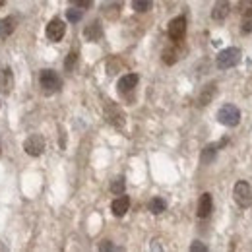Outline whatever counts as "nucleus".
<instances>
[{
  "label": "nucleus",
  "mask_w": 252,
  "mask_h": 252,
  "mask_svg": "<svg viewBox=\"0 0 252 252\" xmlns=\"http://www.w3.org/2000/svg\"><path fill=\"white\" fill-rule=\"evenodd\" d=\"M239 63H241V51L237 47L223 49L220 55H218V61H216L218 68H221V70H229V68L237 66Z\"/></svg>",
  "instance_id": "nucleus-1"
},
{
  "label": "nucleus",
  "mask_w": 252,
  "mask_h": 252,
  "mask_svg": "<svg viewBox=\"0 0 252 252\" xmlns=\"http://www.w3.org/2000/svg\"><path fill=\"white\" fill-rule=\"evenodd\" d=\"M39 84H41V88H43L45 94H57V92L61 90V86H63V80L59 78L57 72H53V70H43L41 76H39Z\"/></svg>",
  "instance_id": "nucleus-2"
},
{
  "label": "nucleus",
  "mask_w": 252,
  "mask_h": 252,
  "mask_svg": "<svg viewBox=\"0 0 252 252\" xmlns=\"http://www.w3.org/2000/svg\"><path fill=\"white\" fill-rule=\"evenodd\" d=\"M218 121L223 126H237L241 123V111L235 105H223L218 111Z\"/></svg>",
  "instance_id": "nucleus-3"
},
{
  "label": "nucleus",
  "mask_w": 252,
  "mask_h": 252,
  "mask_svg": "<svg viewBox=\"0 0 252 252\" xmlns=\"http://www.w3.org/2000/svg\"><path fill=\"white\" fill-rule=\"evenodd\" d=\"M233 196H235V202L241 206V208H249L252 204V189L247 181H239L235 185L233 190Z\"/></svg>",
  "instance_id": "nucleus-4"
},
{
  "label": "nucleus",
  "mask_w": 252,
  "mask_h": 252,
  "mask_svg": "<svg viewBox=\"0 0 252 252\" xmlns=\"http://www.w3.org/2000/svg\"><path fill=\"white\" fill-rule=\"evenodd\" d=\"M169 37L173 39V41H183L185 39V35H187V20L183 18V16H179V18H175V20H171V24H169Z\"/></svg>",
  "instance_id": "nucleus-5"
},
{
  "label": "nucleus",
  "mask_w": 252,
  "mask_h": 252,
  "mask_svg": "<svg viewBox=\"0 0 252 252\" xmlns=\"http://www.w3.org/2000/svg\"><path fill=\"white\" fill-rule=\"evenodd\" d=\"M24 150H26V154H30L33 158L41 156L43 150H45V140H43V136H39V134L30 136V138L24 142Z\"/></svg>",
  "instance_id": "nucleus-6"
},
{
  "label": "nucleus",
  "mask_w": 252,
  "mask_h": 252,
  "mask_svg": "<svg viewBox=\"0 0 252 252\" xmlns=\"http://www.w3.org/2000/svg\"><path fill=\"white\" fill-rule=\"evenodd\" d=\"M47 37L51 39V41H61L64 37V33H66V26H64L63 20H59V18H55V20H51L49 22V26H47Z\"/></svg>",
  "instance_id": "nucleus-7"
},
{
  "label": "nucleus",
  "mask_w": 252,
  "mask_h": 252,
  "mask_svg": "<svg viewBox=\"0 0 252 252\" xmlns=\"http://www.w3.org/2000/svg\"><path fill=\"white\" fill-rule=\"evenodd\" d=\"M212 210H214V202H212V194H202L200 196V200H198V218H202V220H206L210 214H212Z\"/></svg>",
  "instance_id": "nucleus-8"
},
{
  "label": "nucleus",
  "mask_w": 252,
  "mask_h": 252,
  "mask_svg": "<svg viewBox=\"0 0 252 252\" xmlns=\"http://www.w3.org/2000/svg\"><path fill=\"white\" fill-rule=\"evenodd\" d=\"M138 86V76L136 74H126V76H123L121 80H119V94H130V92H134V88Z\"/></svg>",
  "instance_id": "nucleus-9"
},
{
  "label": "nucleus",
  "mask_w": 252,
  "mask_h": 252,
  "mask_svg": "<svg viewBox=\"0 0 252 252\" xmlns=\"http://www.w3.org/2000/svg\"><path fill=\"white\" fill-rule=\"evenodd\" d=\"M105 117H107V121L113 126H119V128H121V126L125 125V115H123L115 105H111V103L105 107Z\"/></svg>",
  "instance_id": "nucleus-10"
},
{
  "label": "nucleus",
  "mask_w": 252,
  "mask_h": 252,
  "mask_svg": "<svg viewBox=\"0 0 252 252\" xmlns=\"http://www.w3.org/2000/svg\"><path fill=\"white\" fill-rule=\"evenodd\" d=\"M229 10H231V4L229 0H218L214 4V10H212V18L216 22H223L227 16H229Z\"/></svg>",
  "instance_id": "nucleus-11"
},
{
  "label": "nucleus",
  "mask_w": 252,
  "mask_h": 252,
  "mask_svg": "<svg viewBox=\"0 0 252 252\" xmlns=\"http://www.w3.org/2000/svg\"><path fill=\"white\" fill-rule=\"evenodd\" d=\"M128 208H130V198H128V196H119V198H115L113 204H111V210H113V214H115L117 218H123L126 212H128Z\"/></svg>",
  "instance_id": "nucleus-12"
},
{
  "label": "nucleus",
  "mask_w": 252,
  "mask_h": 252,
  "mask_svg": "<svg viewBox=\"0 0 252 252\" xmlns=\"http://www.w3.org/2000/svg\"><path fill=\"white\" fill-rule=\"evenodd\" d=\"M16 24H18V20L14 16H8V18L0 20V39L10 37L14 33V30H16Z\"/></svg>",
  "instance_id": "nucleus-13"
},
{
  "label": "nucleus",
  "mask_w": 252,
  "mask_h": 252,
  "mask_svg": "<svg viewBox=\"0 0 252 252\" xmlns=\"http://www.w3.org/2000/svg\"><path fill=\"white\" fill-rule=\"evenodd\" d=\"M0 88H2V94H10L12 88H14V76H12V70L10 68H4L2 74H0Z\"/></svg>",
  "instance_id": "nucleus-14"
},
{
  "label": "nucleus",
  "mask_w": 252,
  "mask_h": 252,
  "mask_svg": "<svg viewBox=\"0 0 252 252\" xmlns=\"http://www.w3.org/2000/svg\"><path fill=\"white\" fill-rule=\"evenodd\" d=\"M214 95H216V84H208V86H204V90L198 94L196 103H198L200 107H204V105H208V103L214 99Z\"/></svg>",
  "instance_id": "nucleus-15"
},
{
  "label": "nucleus",
  "mask_w": 252,
  "mask_h": 252,
  "mask_svg": "<svg viewBox=\"0 0 252 252\" xmlns=\"http://www.w3.org/2000/svg\"><path fill=\"white\" fill-rule=\"evenodd\" d=\"M101 35H103V28H101V24L95 20L92 22L86 30H84V37L88 39V41H99L101 39Z\"/></svg>",
  "instance_id": "nucleus-16"
},
{
  "label": "nucleus",
  "mask_w": 252,
  "mask_h": 252,
  "mask_svg": "<svg viewBox=\"0 0 252 252\" xmlns=\"http://www.w3.org/2000/svg\"><path fill=\"white\" fill-rule=\"evenodd\" d=\"M216 156H218V146H206L204 148V152H202V156H200V161L204 163V165H208V163H212L214 159H216Z\"/></svg>",
  "instance_id": "nucleus-17"
},
{
  "label": "nucleus",
  "mask_w": 252,
  "mask_h": 252,
  "mask_svg": "<svg viewBox=\"0 0 252 252\" xmlns=\"http://www.w3.org/2000/svg\"><path fill=\"white\" fill-rule=\"evenodd\" d=\"M165 208H167V204H165V200H161V198H154V200L150 202V212H152V214H161V212H165Z\"/></svg>",
  "instance_id": "nucleus-18"
},
{
  "label": "nucleus",
  "mask_w": 252,
  "mask_h": 252,
  "mask_svg": "<svg viewBox=\"0 0 252 252\" xmlns=\"http://www.w3.org/2000/svg\"><path fill=\"white\" fill-rule=\"evenodd\" d=\"M132 8L136 12H148L152 8V0H132Z\"/></svg>",
  "instance_id": "nucleus-19"
},
{
  "label": "nucleus",
  "mask_w": 252,
  "mask_h": 252,
  "mask_svg": "<svg viewBox=\"0 0 252 252\" xmlns=\"http://www.w3.org/2000/svg\"><path fill=\"white\" fill-rule=\"evenodd\" d=\"M239 12L245 18H252V0H241L239 2Z\"/></svg>",
  "instance_id": "nucleus-20"
},
{
  "label": "nucleus",
  "mask_w": 252,
  "mask_h": 252,
  "mask_svg": "<svg viewBox=\"0 0 252 252\" xmlns=\"http://www.w3.org/2000/svg\"><path fill=\"white\" fill-rule=\"evenodd\" d=\"M163 63L165 64L177 63V51H175V49H165V51H163Z\"/></svg>",
  "instance_id": "nucleus-21"
},
{
  "label": "nucleus",
  "mask_w": 252,
  "mask_h": 252,
  "mask_svg": "<svg viewBox=\"0 0 252 252\" xmlns=\"http://www.w3.org/2000/svg\"><path fill=\"white\" fill-rule=\"evenodd\" d=\"M76 63H78V55H76V53H70V55L66 57V61H64V68H66L68 72H72Z\"/></svg>",
  "instance_id": "nucleus-22"
},
{
  "label": "nucleus",
  "mask_w": 252,
  "mask_h": 252,
  "mask_svg": "<svg viewBox=\"0 0 252 252\" xmlns=\"http://www.w3.org/2000/svg\"><path fill=\"white\" fill-rule=\"evenodd\" d=\"M111 190H113L115 194H123V192H125V179H123V177L115 179L113 185H111Z\"/></svg>",
  "instance_id": "nucleus-23"
},
{
  "label": "nucleus",
  "mask_w": 252,
  "mask_h": 252,
  "mask_svg": "<svg viewBox=\"0 0 252 252\" xmlns=\"http://www.w3.org/2000/svg\"><path fill=\"white\" fill-rule=\"evenodd\" d=\"M66 18H68V22H80L82 20V10H68L66 12Z\"/></svg>",
  "instance_id": "nucleus-24"
},
{
  "label": "nucleus",
  "mask_w": 252,
  "mask_h": 252,
  "mask_svg": "<svg viewBox=\"0 0 252 252\" xmlns=\"http://www.w3.org/2000/svg\"><path fill=\"white\" fill-rule=\"evenodd\" d=\"M70 2H72L74 6H78V8H90L94 0H70Z\"/></svg>",
  "instance_id": "nucleus-25"
},
{
  "label": "nucleus",
  "mask_w": 252,
  "mask_h": 252,
  "mask_svg": "<svg viewBox=\"0 0 252 252\" xmlns=\"http://www.w3.org/2000/svg\"><path fill=\"white\" fill-rule=\"evenodd\" d=\"M190 251L192 252H196V251L208 252V247H206V245H202V243H192V245H190Z\"/></svg>",
  "instance_id": "nucleus-26"
},
{
  "label": "nucleus",
  "mask_w": 252,
  "mask_h": 252,
  "mask_svg": "<svg viewBox=\"0 0 252 252\" xmlns=\"http://www.w3.org/2000/svg\"><path fill=\"white\" fill-rule=\"evenodd\" d=\"M99 251H115V247H113V245H109V243H103V245L99 247Z\"/></svg>",
  "instance_id": "nucleus-27"
},
{
  "label": "nucleus",
  "mask_w": 252,
  "mask_h": 252,
  "mask_svg": "<svg viewBox=\"0 0 252 252\" xmlns=\"http://www.w3.org/2000/svg\"><path fill=\"white\" fill-rule=\"evenodd\" d=\"M4 2H6V0H0V8H2V6H4Z\"/></svg>",
  "instance_id": "nucleus-28"
}]
</instances>
